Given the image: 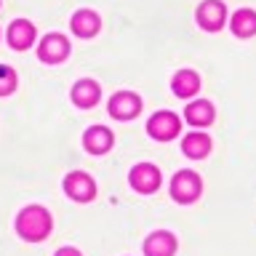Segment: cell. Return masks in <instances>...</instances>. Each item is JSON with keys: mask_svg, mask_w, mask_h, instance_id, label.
<instances>
[{"mask_svg": "<svg viewBox=\"0 0 256 256\" xmlns=\"http://www.w3.org/2000/svg\"><path fill=\"white\" fill-rule=\"evenodd\" d=\"M51 227H54L51 214H48L43 206H27L19 214V219H16V232H19L24 240H30V243L46 240Z\"/></svg>", "mask_w": 256, "mask_h": 256, "instance_id": "cell-1", "label": "cell"}, {"mask_svg": "<svg viewBox=\"0 0 256 256\" xmlns=\"http://www.w3.org/2000/svg\"><path fill=\"white\" fill-rule=\"evenodd\" d=\"M200 190H203L200 176L192 174V171H179L171 182V195H174V200H179V203H192V200H198Z\"/></svg>", "mask_w": 256, "mask_h": 256, "instance_id": "cell-2", "label": "cell"}, {"mask_svg": "<svg viewBox=\"0 0 256 256\" xmlns=\"http://www.w3.org/2000/svg\"><path fill=\"white\" fill-rule=\"evenodd\" d=\"M198 24L208 32H219L224 27V22H227V8L224 3L219 0H203V3L198 6Z\"/></svg>", "mask_w": 256, "mask_h": 256, "instance_id": "cell-3", "label": "cell"}, {"mask_svg": "<svg viewBox=\"0 0 256 256\" xmlns=\"http://www.w3.org/2000/svg\"><path fill=\"white\" fill-rule=\"evenodd\" d=\"M64 190H67V195L72 200H78V203H88V200H94V195H96L94 179L88 174H83V171L67 174V179H64Z\"/></svg>", "mask_w": 256, "mask_h": 256, "instance_id": "cell-4", "label": "cell"}, {"mask_svg": "<svg viewBox=\"0 0 256 256\" xmlns=\"http://www.w3.org/2000/svg\"><path fill=\"white\" fill-rule=\"evenodd\" d=\"M179 128H182V123L174 112H158V115H152L150 123H147L150 136L158 142H171L174 136L179 134Z\"/></svg>", "mask_w": 256, "mask_h": 256, "instance_id": "cell-5", "label": "cell"}, {"mask_svg": "<svg viewBox=\"0 0 256 256\" xmlns=\"http://www.w3.org/2000/svg\"><path fill=\"white\" fill-rule=\"evenodd\" d=\"M38 56L48 64H56V62H64L70 56V40L59 35V32H51V35L43 38V43L38 48Z\"/></svg>", "mask_w": 256, "mask_h": 256, "instance_id": "cell-6", "label": "cell"}, {"mask_svg": "<svg viewBox=\"0 0 256 256\" xmlns=\"http://www.w3.org/2000/svg\"><path fill=\"white\" fill-rule=\"evenodd\" d=\"M142 112V99L131 91H120L110 99V115L118 118V120H128V118H136Z\"/></svg>", "mask_w": 256, "mask_h": 256, "instance_id": "cell-7", "label": "cell"}, {"mask_svg": "<svg viewBox=\"0 0 256 256\" xmlns=\"http://www.w3.org/2000/svg\"><path fill=\"white\" fill-rule=\"evenodd\" d=\"M131 187L136 192H144V195L155 192L160 187V171H158L155 166H150V163L134 166V171H131Z\"/></svg>", "mask_w": 256, "mask_h": 256, "instance_id": "cell-8", "label": "cell"}, {"mask_svg": "<svg viewBox=\"0 0 256 256\" xmlns=\"http://www.w3.org/2000/svg\"><path fill=\"white\" fill-rule=\"evenodd\" d=\"M72 32H75L78 38H94L96 32L102 30V19L99 14L91 11V8H80V11L72 16Z\"/></svg>", "mask_w": 256, "mask_h": 256, "instance_id": "cell-9", "label": "cell"}, {"mask_svg": "<svg viewBox=\"0 0 256 256\" xmlns=\"http://www.w3.org/2000/svg\"><path fill=\"white\" fill-rule=\"evenodd\" d=\"M8 43H11L16 51L30 48L35 43V27H32V22H27V19L11 22V27H8Z\"/></svg>", "mask_w": 256, "mask_h": 256, "instance_id": "cell-10", "label": "cell"}, {"mask_svg": "<svg viewBox=\"0 0 256 256\" xmlns=\"http://www.w3.org/2000/svg\"><path fill=\"white\" fill-rule=\"evenodd\" d=\"M176 251V238L171 232H152V235L144 240V254L147 256H174Z\"/></svg>", "mask_w": 256, "mask_h": 256, "instance_id": "cell-11", "label": "cell"}, {"mask_svg": "<svg viewBox=\"0 0 256 256\" xmlns=\"http://www.w3.org/2000/svg\"><path fill=\"white\" fill-rule=\"evenodd\" d=\"M83 144H86L88 152L102 155V152H107L112 147V134L107 131V128H102V126H94V128H88V131H86Z\"/></svg>", "mask_w": 256, "mask_h": 256, "instance_id": "cell-12", "label": "cell"}, {"mask_svg": "<svg viewBox=\"0 0 256 256\" xmlns=\"http://www.w3.org/2000/svg\"><path fill=\"white\" fill-rule=\"evenodd\" d=\"M99 96H102V91L94 80H78L75 88H72V102L78 107H94L99 102Z\"/></svg>", "mask_w": 256, "mask_h": 256, "instance_id": "cell-13", "label": "cell"}, {"mask_svg": "<svg viewBox=\"0 0 256 256\" xmlns=\"http://www.w3.org/2000/svg\"><path fill=\"white\" fill-rule=\"evenodd\" d=\"M230 24H232V32H235L238 38H251V35H256V11L240 8V11H235Z\"/></svg>", "mask_w": 256, "mask_h": 256, "instance_id": "cell-14", "label": "cell"}, {"mask_svg": "<svg viewBox=\"0 0 256 256\" xmlns=\"http://www.w3.org/2000/svg\"><path fill=\"white\" fill-rule=\"evenodd\" d=\"M171 88H174V94H176V96L187 99V96L198 94V88H200V78H198L192 70H182V72H176V75H174Z\"/></svg>", "mask_w": 256, "mask_h": 256, "instance_id": "cell-15", "label": "cell"}, {"mask_svg": "<svg viewBox=\"0 0 256 256\" xmlns=\"http://www.w3.org/2000/svg\"><path fill=\"white\" fill-rule=\"evenodd\" d=\"M182 150H184V155H190V158H206L208 155V150H211V136L208 134H190L187 139L182 142Z\"/></svg>", "mask_w": 256, "mask_h": 256, "instance_id": "cell-16", "label": "cell"}, {"mask_svg": "<svg viewBox=\"0 0 256 256\" xmlns=\"http://www.w3.org/2000/svg\"><path fill=\"white\" fill-rule=\"evenodd\" d=\"M184 115H187V120L192 126H208L214 120V107L208 102H192Z\"/></svg>", "mask_w": 256, "mask_h": 256, "instance_id": "cell-17", "label": "cell"}, {"mask_svg": "<svg viewBox=\"0 0 256 256\" xmlns=\"http://www.w3.org/2000/svg\"><path fill=\"white\" fill-rule=\"evenodd\" d=\"M14 88H16V72L6 64H0V96L14 94Z\"/></svg>", "mask_w": 256, "mask_h": 256, "instance_id": "cell-18", "label": "cell"}, {"mask_svg": "<svg viewBox=\"0 0 256 256\" xmlns=\"http://www.w3.org/2000/svg\"><path fill=\"white\" fill-rule=\"evenodd\" d=\"M56 256H80V251H78V248H59Z\"/></svg>", "mask_w": 256, "mask_h": 256, "instance_id": "cell-19", "label": "cell"}]
</instances>
